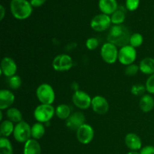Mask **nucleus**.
<instances>
[{"mask_svg": "<svg viewBox=\"0 0 154 154\" xmlns=\"http://www.w3.org/2000/svg\"><path fill=\"white\" fill-rule=\"evenodd\" d=\"M139 107L144 113L151 111L154 108V99L150 95L147 94L141 96L139 102Z\"/></svg>", "mask_w": 154, "mask_h": 154, "instance_id": "aec40b11", "label": "nucleus"}, {"mask_svg": "<svg viewBox=\"0 0 154 154\" xmlns=\"http://www.w3.org/2000/svg\"><path fill=\"white\" fill-rule=\"evenodd\" d=\"M31 132L32 137L34 139H41L45 133V126H44V125L41 123H35V124L31 127Z\"/></svg>", "mask_w": 154, "mask_h": 154, "instance_id": "393cba45", "label": "nucleus"}, {"mask_svg": "<svg viewBox=\"0 0 154 154\" xmlns=\"http://www.w3.org/2000/svg\"><path fill=\"white\" fill-rule=\"evenodd\" d=\"M36 96L42 104L52 105L55 100V93L48 84H42L36 90Z\"/></svg>", "mask_w": 154, "mask_h": 154, "instance_id": "7ed1b4c3", "label": "nucleus"}, {"mask_svg": "<svg viewBox=\"0 0 154 154\" xmlns=\"http://www.w3.org/2000/svg\"><path fill=\"white\" fill-rule=\"evenodd\" d=\"M86 117L81 112H75L71 114L66 120V125L70 130L77 131L81 126L85 123Z\"/></svg>", "mask_w": 154, "mask_h": 154, "instance_id": "ddd939ff", "label": "nucleus"}, {"mask_svg": "<svg viewBox=\"0 0 154 154\" xmlns=\"http://www.w3.org/2000/svg\"><path fill=\"white\" fill-rule=\"evenodd\" d=\"M111 23V19L109 15L101 14L96 15L92 19L90 26L96 32H103L109 28Z\"/></svg>", "mask_w": 154, "mask_h": 154, "instance_id": "1a4fd4ad", "label": "nucleus"}, {"mask_svg": "<svg viewBox=\"0 0 154 154\" xmlns=\"http://www.w3.org/2000/svg\"><path fill=\"white\" fill-rule=\"evenodd\" d=\"M146 90V87L142 84H135L132 87L131 93L135 96H144Z\"/></svg>", "mask_w": 154, "mask_h": 154, "instance_id": "c85d7f7f", "label": "nucleus"}, {"mask_svg": "<svg viewBox=\"0 0 154 154\" xmlns=\"http://www.w3.org/2000/svg\"><path fill=\"white\" fill-rule=\"evenodd\" d=\"M86 46H87V49L90 50V51L96 50L99 47V41L96 38H90L87 40Z\"/></svg>", "mask_w": 154, "mask_h": 154, "instance_id": "7c9ffc66", "label": "nucleus"}, {"mask_svg": "<svg viewBox=\"0 0 154 154\" xmlns=\"http://www.w3.org/2000/svg\"><path fill=\"white\" fill-rule=\"evenodd\" d=\"M46 0H30V4L32 7H40L45 4Z\"/></svg>", "mask_w": 154, "mask_h": 154, "instance_id": "f704fd0d", "label": "nucleus"}, {"mask_svg": "<svg viewBox=\"0 0 154 154\" xmlns=\"http://www.w3.org/2000/svg\"><path fill=\"white\" fill-rule=\"evenodd\" d=\"M140 154H154V147L153 146H145L141 149Z\"/></svg>", "mask_w": 154, "mask_h": 154, "instance_id": "72a5a7b5", "label": "nucleus"}, {"mask_svg": "<svg viewBox=\"0 0 154 154\" xmlns=\"http://www.w3.org/2000/svg\"><path fill=\"white\" fill-rule=\"evenodd\" d=\"M118 54L117 47L110 42L104 44L101 48V57L108 64H113L118 60Z\"/></svg>", "mask_w": 154, "mask_h": 154, "instance_id": "423d86ee", "label": "nucleus"}, {"mask_svg": "<svg viewBox=\"0 0 154 154\" xmlns=\"http://www.w3.org/2000/svg\"><path fill=\"white\" fill-rule=\"evenodd\" d=\"M0 154H13V147L7 138H0Z\"/></svg>", "mask_w": 154, "mask_h": 154, "instance_id": "a878e982", "label": "nucleus"}, {"mask_svg": "<svg viewBox=\"0 0 154 154\" xmlns=\"http://www.w3.org/2000/svg\"><path fill=\"white\" fill-rule=\"evenodd\" d=\"M111 23L114 25H122L126 19V12L123 7L119 8L117 10L111 14Z\"/></svg>", "mask_w": 154, "mask_h": 154, "instance_id": "5701e85b", "label": "nucleus"}, {"mask_svg": "<svg viewBox=\"0 0 154 154\" xmlns=\"http://www.w3.org/2000/svg\"><path fill=\"white\" fill-rule=\"evenodd\" d=\"M23 154H42V147L37 140L32 138L25 143Z\"/></svg>", "mask_w": 154, "mask_h": 154, "instance_id": "a211bd4d", "label": "nucleus"}, {"mask_svg": "<svg viewBox=\"0 0 154 154\" xmlns=\"http://www.w3.org/2000/svg\"><path fill=\"white\" fill-rule=\"evenodd\" d=\"M76 136L81 144H88L94 138V130L90 125L84 123L76 131Z\"/></svg>", "mask_w": 154, "mask_h": 154, "instance_id": "9d476101", "label": "nucleus"}, {"mask_svg": "<svg viewBox=\"0 0 154 154\" xmlns=\"http://www.w3.org/2000/svg\"><path fill=\"white\" fill-rule=\"evenodd\" d=\"M139 70V66L138 65L131 64L126 66V68L125 69V74L128 76H134L138 73Z\"/></svg>", "mask_w": 154, "mask_h": 154, "instance_id": "c756f323", "label": "nucleus"}, {"mask_svg": "<svg viewBox=\"0 0 154 154\" xmlns=\"http://www.w3.org/2000/svg\"><path fill=\"white\" fill-rule=\"evenodd\" d=\"M140 71L145 75H152L154 74V59L146 57L143 59L139 64Z\"/></svg>", "mask_w": 154, "mask_h": 154, "instance_id": "6ab92c4d", "label": "nucleus"}, {"mask_svg": "<svg viewBox=\"0 0 154 154\" xmlns=\"http://www.w3.org/2000/svg\"><path fill=\"white\" fill-rule=\"evenodd\" d=\"M127 154H140V152L138 153L137 150H131V151L129 152Z\"/></svg>", "mask_w": 154, "mask_h": 154, "instance_id": "e433bc0d", "label": "nucleus"}, {"mask_svg": "<svg viewBox=\"0 0 154 154\" xmlns=\"http://www.w3.org/2000/svg\"><path fill=\"white\" fill-rule=\"evenodd\" d=\"M55 114L54 108L51 105L41 104L34 111V117L38 123H45L49 122Z\"/></svg>", "mask_w": 154, "mask_h": 154, "instance_id": "20e7f679", "label": "nucleus"}, {"mask_svg": "<svg viewBox=\"0 0 154 154\" xmlns=\"http://www.w3.org/2000/svg\"><path fill=\"white\" fill-rule=\"evenodd\" d=\"M125 144L131 150H141L142 142L138 135L135 133H129L125 137Z\"/></svg>", "mask_w": 154, "mask_h": 154, "instance_id": "dca6fc26", "label": "nucleus"}, {"mask_svg": "<svg viewBox=\"0 0 154 154\" xmlns=\"http://www.w3.org/2000/svg\"><path fill=\"white\" fill-rule=\"evenodd\" d=\"M14 127L13 123L10 121L9 120H4L2 122L1 126H0V134H1L2 137H7L10 136L12 133H14Z\"/></svg>", "mask_w": 154, "mask_h": 154, "instance_id": "412c9836", "label": "nucleus"}, {"mask_svg": "<svg viewBox=\"0 0 154 154\" xmlns=\"http://www.w3.org/2000/svg\"><path fill=\"white\" fill-rule=\"evenodd\" d=\"M13 135L17 141L20 143H26L31 139V127L26 122L21 121L15 126Z\"/></svg>", "mask_w": 154, "mask_h": 154, "instance_id": "39448f33", "label": "nucleus"}, {"mask_svg": "<svg viewBox=\"0 0 154 154\" xmlns=\"http://www.w3.org/2000/svg\"><path fill=\"white\" fill-rule=\"evenodd\" d=\"M0 11H1V17H0V20H2L5 17V8L2 5L0 6Z\"/></svg>", "mask_w": 154, "mask_h": 154, "instance_id": "c9c22d12", "label": "nucleus"}, {"mask_svg": "<svg viewBox=\"0 0 154 154\" xmlns=\"http://www.w3.org/2000/svg\"><path fill=\"white\" fill-rule=\"evenodd\" d=\"M52 66L57 72H66L70 70L73 66L72 57L67 54H60L57 56L53 60Z\"/></svg>", "mask_w": 154, "mask_h": 154, "instance_id": "6e6552de", "label": "nucleus"}, {"mask_svg": "<svg viewBox=\"0 0 154 154\" xmlns=\"http://www.w3.org/2000/svg\"><path fill=\"white\" fill-rule=\"evenodd\" d=\"M17 70V66L14 60L11 57H5L1 62V71L2 75H4L5 77L11 78L16 74Z\"/></svg>", "mask_w": 154, "mask_h": 154, "instance_id": "4468645a", "label": "nucleus"}, {"mask_svg": "<svg viewBox=\"0 0 154 154\" xmlns=\"http://www.w3.org/2000/svg\"><path fill=\"white\" fill-rule=\"evenodd\" d=\"M131 35L127 27L123 25H114L108 32L107 40L117 47L123 48L129 45Z\"/></svg>", "mask_w": 154, "mask_h": 154, "instance_id": "f257e3e1", "label": "nucleus"}, {"mask_svg": "<svg viewBox=\"0 0 154 154\" xmlns=\"http://www.w3.org/2000/svg\"><path fill=\"white\" fill-rule=\"evenodd\" d=\"M15 96L11 90H2L0 91V110L8 109L14 102Z\"/></svg>", "mask_w": 154, "mask_h": 154, "instance_id": "2eb2a0df", "label": "nucleus"}, {"mask_svg": "<svg viewBox=\"0 0 154 154\" xmlns=\"http://www.w3.org/2000/svg\"><path fill=\"white\" fill-rule=\"evenodd\" d=\"M146 90L150 94H154V74L150 75L146 81Z\"/></svg>", "mask_w": 154, "mask_h": 154, "instance_id": "2f4dec72", "label": "nucleus"}, {"mask_svg": "<svg viewBox=\"0 0 154 154\" xmlns=\"http://www.w3.org/2000/svg\"><path fill=\"white\" fill-rule=\"evenodd\" d=\"M0 120H2V112L0 111Z\"/></svg>", "mask_w": 154, "mask_h": 154, "instance_id": "4c0bfd02", "label": "nucleus"}, {"mask_svg": "<svg viewBox=\"0 0 154 154\" xmlns=\"http://www.w3.org/2000/svg\"><path fill=\"white\" fill-rule=\"evenodd\" d=\"M22 80L18 75H14L8 79V85L11 90H18L21 87Z\"/></svg>", "mask_w": 154, "mask_h": 154, "instance_id": "cd10ccee", "label": "nucleus"}, {"mask_svg": "<svg viewBox=\"0 0 154 154\" xmlns=\"http://www.w3.org/2000/svg\"><path fill=\"white\" fill-rule=\"evenodd\" d=\"M74 105L80 109H88L92 104V99L87 93L81 90H77L72 96Z\"/></svg>", "mask_w": 154, "mask_h": 154, "instance_id": "9b49d317", "label": "nucleus"}, {"mask_svg": "<svg viewBox=\"0 0 154 154\" xmlns=\"http://www.w3.org/2000/svg\"><path fill=\"white\" fill-rule=\"evenodd\" d=\"M143 42H144V38L142 35L140 33H134L131 35L130 39H129V45L135 48L141 46Z\"/></svg>", "mask_w": 154, "mask_h": 154, "instance_id": "bb28decb", "label": "nucleus"}, {"mask_svg": "<svg viewBox=\"0 0 154 154\" xmlns=\"http://www.w3.org/2000/svg\"><path fill=\"white\" fill-rule=\"evenodd\" d=\"M99 7L101 11L107 15L112 14L118 8L116 0H99Z\"/></svg>", "mask_w": 154, "mask_h": 154, "instance_id": "f3484780", "label": "nucleus"}, {"mask_svg": "<svg viewBox=\"0 0 154 154\" xmlns=\"http://www.w3.org/2000/svg\"><path fill=\"white\" fill-rule=\"evenodd\" d=\"M92 108L95 113L100 115L105 114L109 110V104L107 99L102 96H96L92 99Z\"/></svg>", "mask_w": 154, "mask_h": 154, "instance_id": "f8f14e48", "label": "nucleus"}, {"mask_svg": "<svg viewBox=\"0 0 154 154\" xmlns=\"http://www.w3.org/2000/svg\"><path fill=\"white\" fill-rule=\"evenodd\" d=\"M8 119L12 123H20L23 121V114L20 110L16 108H10L7 110L6 112Z\"/></svg>", "mask_w": 154, "mask_h": 154, "instance_id": "4be33fe9", "label": "nucleus"}, {"mask_svg": "<svg viewBox=\"0 0 154 154\" xmlns=\"http://www.w3.org/2000/svg\"><path fill=\"white\" fill-rule=\"evenodd\" d=\"M11 11L16 19H27L32 12V6L27 0H11Z\"/></svg>", "mask_w": 154, "mask_h": 154, "instance_id": "f03ea898", "label": "nucleus"}, {"mask_svg": "<svg viewBox=\"0 0 154 154\" xmlns=\"http://www.w3.org/2000/svg\"><path fill=\"white\" fill-rule=\"evenodd\" d=\"M55 114L61 120H67L71 115L70 107L65 104L58 105L55 110Z\"/></svg>", "mask_w": 154, "mask_h": 154, "instance_id": "b1692460", "label": "nucleus"}, {"mask_svg": "<svg viewBox=\"0 0 154 154\" xmlns=\"http://www.w3.org/2000/svg\"><path fill=\"white\" fill-rule=\"evenodd\" d=\"M140 0H126V8L130 11H135L139 6Z\"/></svg>", "mask_w": 154, "mask_h": 154, "instance_id": "473e14b6", "label": "nucleus"}, {"mask_svg": "<svg viewBox=\"0 0 154 154\" xmlns=\"http://www.w3.org/2000/svg\"><path fill=\"white\" fill-rule=\"evenodd\" d=\"M137 52L135 48L131 45H126L120 48L118 54V60L121 64L125 66L133 64L136 60Z\"/></svg>", "mask_w": 154, "mask_h": 154, "instance_id": "0eeeda50", "label": "nucleus"}]
</instances>
